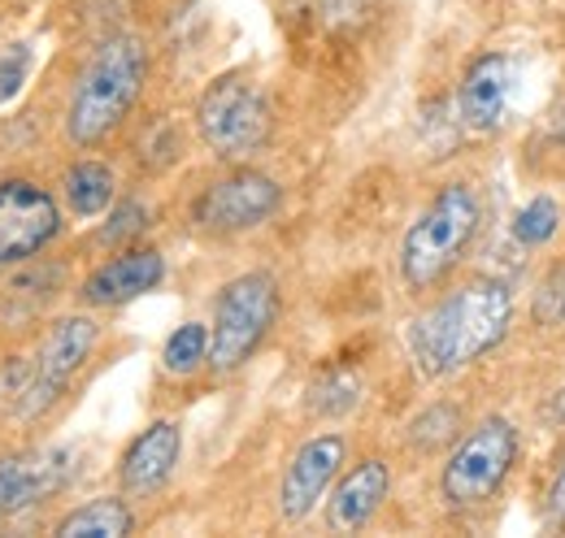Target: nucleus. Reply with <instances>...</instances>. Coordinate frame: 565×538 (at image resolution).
Instances as JSON below:
<instances>
[{
    "instance_id": "1",
    "label": "nucleus",
    "mask_w": 565,
    "mask_h": 538,
    "mask_svg": "<svg viewBox=\"0 0 565 538\" xmlns=\"http://www.w3.org/2000/svg\"><path fill=\"white\" fill-rule=\"evenodd\" d=\"M513 322V291L500 278H475L457 291H448L430 313H423L409 331L414 361L426 378H448L492 352L509 335Z\"/></svg>"
},
{
    "instance_id": "2",
    "label": "nucleus",
    "mask_w": 565,
    "mask_h": 538,
    "mask_svg": "<svg viewBox=\"0 0 565 538\" xmlns=\"http://www.w3.org/2000/svg\"><path fill=\"white\" fill-rule=\"evenodd\" d=\"M148 78V53L143 40L136 35H109L92 62L83 66L78 83L71 92V109H66V134L74 148H92L105 134L118 131V122L136 109Z\"/></svg>"
},
{
    "instance_id": "3",
    "label": "nucleus",
    "mask_w": 565,
    "mask_h": 538,
    "mask_svg": "<svg viewBox=\"0 0 565 538\" xmlns=\"http://www.w3.org/2000/svg\"><path fill=\"white\" fill-rule=\"evenodd\" d=\"M483 222V201L470 183H448L435 192V201L418 213V222L405 230L401 244V278L409 291H430L444 282V273L466 257Z\"/></svg>"
},
{
    "instance_id": "4",
    "label": "nucleus",
    "mask_w": 565,
    "mask_h": 538,
    "mask_svg": "<svg viewBox=\"0 0 565 538\" xmlns=\"http://www.w3.org/2000/svg\"><path fill=\"white\" fill-rule=\"evenodd\" d=\"M279 318V282L266 269L239 273L222 287L217 309H213L210 331V365L217 374L239 369L270 335Z\"/></svg>"
},
{
    "instance_id": "5",
    "label": "nucleus",
    "mask_w": 565,
    "mask_h": 538,
    "mask_svg": "<svg viewBox=\"0 0 565 538\" xmlns=\"http://www.w3.org/2000/svg\"><path fill=\"white\" fill-rule=\"evenodd\" d=\"M196 127L222 161H248L270 139V100L266 92L244 74L213 78L196 105Z\"/></svg>"
},
{
    "instance_id": "6",
    "label": "nucleus",
    "mask_w": 565,
    "mask_h": 538,
    "mask_svg": "<svg viewBox=\"0 0 565 538\" xmlns=\"http://www.w3.org/2000/svg\"><path fill=\"white\" fill-rule=\"evenodd\" d=\"M518 461V430L504 417H488L479 421L444 461L439 473V491L452 508H475L483 499H492L500 482L509 477Z\"/></svg>"
},
{
    "instance_id": "7",
    "label": "nucleus",
    "mask_w": 565,
    "mask_h": 538,
    "mask_svg": "<svg viewBox=\"0 0 565 538\" xmlns=\"http://www.w3.org/2000/svg\"><path fill=\"white\" fill-rule=\"evenodd\" d=\"M62 230V208L31 179L0 183V269L40 257Z\"/></svg>"
},
{
    "instance_id": "8",
    "label": "nucleus",
    "mask_w": 565,
    "mask_h": 538,
    "mask_svg": "<svg viewBox=\"0 0 565 538\" xmlns=\"http://www.w3.org/2000/svg\"><path fill=\"white\" fill-rule=\"evenodd\" d=\"M279 201H282V192L270 174L235 170V174H222L217 183H210V187L201 192L192 217H196V226L210 230V235H239V230H253V226L270 222Z\"/></svg>"
},
{
    "instance_id": "9",
    "label": "nucleus",
    "mask_w": 565,
    "mask_h": 538,
    "mask_svg": "<svg viewBox=\"0 0 565 538\" xmlns=\"http://www.w3.org/2000/svg\"><path fill=\"white\" fill-rule=\"evenodd\" d=\"M96 343H100V326L92 322V318H83V313H74V318H62L49 338L40 343V361H35V369H31V383H26V412H40V408H49V404L57 400L66 387H71V378L92 361V352H96Z\"/></svg>"
},
{
    "instance_id": "10",
    "label": "nucleus",
    "mask_w": 565,
    "mask_h": 538,
    "mask_svg": "<svg viewBox=\"0 0 565 538\" xmlns=\"http://www.w3.org/2000/svg\"><path fill=\"white\" fill-rule=\"evenodd\" d=\"M340 465H344V434H318V439L300 443L279 486L282 521H305L322 504V495L335 482Z\"/></svg>"
},
{
    "instance_id": "11",
    "label": "nucleus",
    "mask_w": 565,
    "mask_h": 538,
    "mask_svg": "<svg viewBox=\"0 0 565 538\" xmlns=\"http://www.w3.org/2000/svg\"><path fill=\"white\" fill-rule=\"evenodd\" d=\"M161 278H166V257L157 248H131V252H122V257L96 269L78 295L92 309H118V304H131V300L148 295Z\"/></svg>"
},
{
    "instance_id": "12",
    "label": "nucleus",
    "mask_w": 565,
    "mask_h": 538,
    "mask_svg": "<svg viewBox=\"0 0 565 538\" xmlns=\"http://www.w3.org/2000/svg\"><path fill=\"white\" fill-rule=\"evenodd\" d=\"M513 87H518V69H513L509 57H500V53L479 57L475 66L466 69V78H461V122L470 131L504 127Z\"/></svg>"
},
{
    "instance_id": "13",
    "label": "nucleus",
    "mask_w": 565,
    "mask_h": 538,
    "mask_svg": "<svg viewBox=\"0 0 565 538\" xmlns=\"http://www.w3.org/2000/svg\"><path fill=\"white\" fill-rule=\"evenodd\" d=\"M179 448H183V434L174 421H152L143 434L131 439V448L122 452V491L127 495H152L170 482V473L179 465Z\"/></svg>"
},
{
    "instance_id": "14",
    "label": "nucleus",
    "mask_w": 565,
    "mask_h": 538,
    "mask_svg": "<svg viewBox=\"0 0 565 538\" xmlns=\"http://www.w3.org/2000/svg\"><path fill=\"white\" fill-rule=\"evenodd\" d=\"M392 486V473L383 461H361L340 477V486L327 499V526L340 535H353L361 526H370V517L383 508Z\"/></svg>"
},
{
    "instance_id": "15",
    "label": "nucleus",
    "mask_w": 565,
    "mask_h": 538,
    "mask_svg": "<svg viewBox=\"0 0 565 538\" xmlns=\"http://www.w3.org/2000/svg\"><path fill=\"white\" fill-rule=\"evenodd\" d=\"M66 452H40V456H4L0 461V521L31 508L35 499L53 495L66 482Z\"/></svg>"
},
{
    "instance_id": "16",
    "label": "nucleus",
    "mask_w": 565,
    "mask_h": 538,
    "mask_svg": "<svg viewBox=\"0 0 565 538\" xmlns=\"http://www.w3.org/2000/svg\"><path fill=\"white\" fill-rule=\"evenodd\" d=\"M136 530V513L118 495H100L57 521V538H122Z\"/></svg>"
},
{
    "instance_id": "17",
    "label": "nucleus",
    "mask_w": 565,
    "mask_h": 538,
    "mask_svg": "<svg viewBox=\"0 0 565 538\" xmlns=\"http://www.w3.org/2000/svg\"><path fill=\"white\" fill-rule=\"evenodd\" d=\"M62 192H66V204H71L74 217H96V213H105V208L114 204L118 183H114V170H109V165H100V161H78V165L66 170Z\"/></svg>"
},
{
    "instance_id": "18",
    "label": "nucleus",
    "mask_w": 565,
    "mask_h": 538,
    "mask_svg": "<svg viewBox=\"0 0 565 538\" xmlns=\"http://www.w3.org/2000/svg\"><path fill=\"white\" fill-rule=\"evenodd\" d=\"M161 361H166L170 374H196V369L210 361V326H201V322H183L174 335L166 338Z\"/></svg>"
},
{
    "instance_id": "19",
    "label": "nucleus",
    "mask_w": 565,
    "mask_h": 538,
    "mask_svg": "<svg viewBox=\"0 0 565 538\" xmlns=\"http://www.w3.org/2000/svg\"><path fill=\"white\" fill-rule=\"evenodd\" d=\"M557 222H562V208L553 196H535L531 204H522V213L513 217V239L526 244V248H540L557 235Z\"/></svg>"
},
{
    "instance_id": "20",
    "label": "nucleus",
    "mask_w": 565,
    "mask_h": 538,
    "mask_svg": "<svg viewBox=\"0 0 565 538\" xmlns=\"http://www.w3.org/2000/svg\"><path fill=\"white\" fill-rule=\"evenodd\" d=\"M140 230H148V208H143L140 201H122L114 208L109 226L100 230V239H105V244H127V239H136Z\"/></svg>"
},
{
    "instance_id": "21",
    "label": "nucleus",
    "mask_w": 565,
    "mask_h": 538,
    "mask_svg": "<svg viewBox=\"0 0 565 538\" xmlns=\"http://www.w3.org/2000/svg\"><path fill=\"white\" fill-rule=\"evenodd\" d=\"M361 396V387H356L353 374H335V378H327L318 391H313V408L318 412H349Z\"/></svg>"
},
{
    "instance_id": "22",
    "label": "nucleus",
    "mask_w": 565,
    "mask_h": 538,
    "mask_svg": "<svg viewBox=\"0 0 565 538\" xmlns=\"http://www.w3.org/2000/svg\"><path fill=\"white\" fill-rule=\"evenodd\" d=\"M548 513H553L557 521H565V465H562V473H557V482H553V491H548Z\"/></svg>"
}]
</instances>
